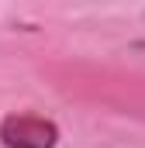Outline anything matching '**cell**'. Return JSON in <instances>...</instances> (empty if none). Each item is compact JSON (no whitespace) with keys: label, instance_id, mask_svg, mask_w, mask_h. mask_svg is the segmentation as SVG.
Segmentation results:
<instances>
[{"label":"cell","instance_id":"1","mask_svg":"<svg viewBox=\"0 0 145 148\" xmlns=\"http://www.w3.org/2000/svg\"><path fill=\"white\" fill-rule=\"evenodd\" d=\"M0 141L3 148H55L59 131L52 121L31 117V114H10L0 124Z\"/></svg>","mask_w":145,"mask_h":148}]
</instances>
